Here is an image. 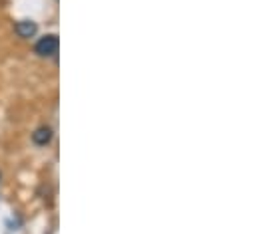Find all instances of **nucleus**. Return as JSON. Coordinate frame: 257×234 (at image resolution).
Wrapping results in <instances>:
<instances>
[{"instance_id":"obj_1","label":"nucleus","mask_w":257,"mask_h":234,"mask_svg":"<svg viewBox=\"0 0 257 234\" xmlns=\"http://www.w3.org/2000/svg\"><path fill=\"white\" fill-rule=\"evenodd\" d=\"M36 52L40 56H54L58 52V38L54 34H48V36L40 38L38 44H36Z\"/></svg>"},{"instance_id":"obj_2","label":"nucleus","mask_w":257,"mask_h":234,"mask_svg":"<svg viewBox=\"0 0 257 234\" xmlns=\"http://www.w3.org/2000/svg\"><path fill=\"white\" fill-rule=\"evenodd\" d=\"M16 30H18V34H20V36L30 38V36L36 32V26H34L32 22H20V24L16 26Z\"/></svg>"},{"instance_id":"obj_3","label":"nucleus","mask_w":257,"mask_h":234,"mask_svg":"<svg viewBox=\"0 0 257 234\" xmlns=\"http://www.w3.org/2000/svg\"><path fill=\"white\" fill-rule=\"evenodd\" d=\"M50 137H52L50 129H38V131L34 133V141H36L38 145H44V143H48V141H50Z\"/></svg>"}]
</instances>
